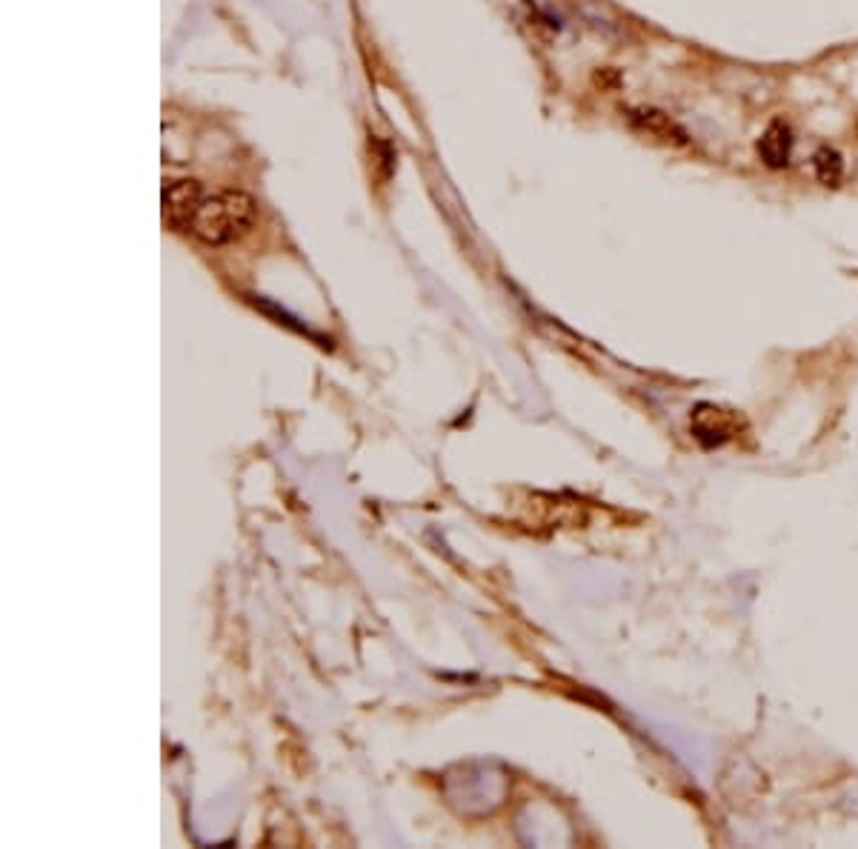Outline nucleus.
Returning <instances> with one entry per match:
<instances>
[{
	"label": "nucleus",
	"instance_id": "obj_1",
	"mask_svg": "<svg viewBox=\"0 0 858 849\" xmlns=\"http://www.w3.org/2000/svg\"><path fill=\"white\" fill-rule=\"evenodd\" d=\"M256 221L258 203L247 192L226 189V192H217L212 198H203L189 232L209 247H224V244L244 238L256 226Z\"/></svg>",
	"mask_w": 858,
	"mask_h": 849
},
{
	"label": "nucleus",
	"instance_id": "obj_2",
	"mask_svg": "<svg viewBox=\"0 0 858 849\" xmlns=\"http://www.w3.org/2000/svg\"><path fill=\"white\" fill-rule=\"evenodd\" d=\"M163 221L175 229H189L203 203V192L198 180H166L163 184Z\"/></svg>",
	"mask_w": 858,
	"mask_h": 849
},
{
	"label": "nucleus",
	"instance_id": "obj_3",
	"mask_svg": "<svg viewBox=\"0 0 858 849\" xmlns=\"http://www.w3.org/2000/svg\"><path fill=\"white\" fill-rule=\"evenodd\" d=\"M689 426L704 447H724L738 435L742 417L730 410H721V407H712V403H701L689 417Z\"/></svg>",
	"mask_w": 858,
	"mask_h": 849
},
{
	"label": "nucleus",
	"instance_id": "obj_4",
	"mask_svg": "<svg viewBox=\"0 0 858 849\" xmlns=\"http://www.w3.org/2000/svg\"><path fill=\"white\" fill-rule=\"evenodd\" d=\"M758 154H761V161L770 170H784L789 163V154H793V132H789V126L781 124V121L767 126V132L758 140Z\"/></svg>",
	"mask_w": 858,
	"mask_h": 849
},
{
	"label": "nucleus",
	"instance_id": "obj_5",
	"mask_svg": "<svg viewBox=\"0 0 858 849\" xmlns=\"http://www.w3.org/2000/svg\"><path fill=\"white\" fill-rule=\"evenodd\" d=\"M633 121L642 129H647L650 135H658V138L673 140V143H687V135L679 129V126L664 115V112H656V109H642V112H633Z\"/></svg>",
	"mask_w": 858,
	"mask_h": 849
},
{
	"label": "nucleus",
	"instance_id": "obj_6",
	"mask_svg": "<svg viewBox=\"0 0 858 849\" xmlns=\"http://www.w3.org/2000/svg\"><path fill=\"white\" fill-rule=\"evenodd\" d=\"M812 170H816V178L821 180L824 186H835L838 180H842L844 175V161L842 154L835 152V149L824 147L816 152V158H812Z\"/></svg>",
	"mask_w": 858,
	"mask_h": 849
}]
</instances>
